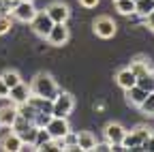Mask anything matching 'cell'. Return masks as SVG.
I'll use <instances>...</instances> for the list:
<instances>
[{"mask_svg":"<svg viewBox=\"0 0 154 152\" xmlns=\"http://www.w3.org/2000/svg\"><path fill=\"white\" fill-rule=\"evenodd\" d=\"M58 92H60L58 90V84L49 73H36L34 79L30 82V94H38V97H45V99L54 101V97Z\"/></svg>","mask_w":154,"mask_h":152,"instance_id":"1","label":"cell"},{"mask_svg":"<svg viewBox=\"0 0 154 152\" xmlns=\"http://www.w3.org/2000/svg\"><path fill=\"white\" fill-rule=\"evenodd\" d=\"M75 107V99L73 94L69 92H58L54 97V105H51V116H58V118H69V113L73 111Z\"/></svg>","mask_w":154,"mask_h":152,"instance_id":"2","label":"cell"},{"mask_svg":"<svg viewBox=\"0 0 154 152\" xmlns=\"http://www.w3.org/2000/svg\"><path fill=\"white\" fill-rule=\"evenodd\" d=\"M150 133H152V129H148V126H137V129H133L131 133L126 131V135L122 139L124 150H141V144L150 137Z\"/></svg>","mask_w":154,"mask_h":152,"instance_id":"3","label":"cell"},{"mask_svg":"<svg viewBox=\"0 0 154 152\" xmlns=\"http://www.w3.org/2000/svg\"><path fill=\"white\" fill-rule=\"evenodd\" d=\"M30 26H32V30L38 36L45 39V36L49 34V30H51V26H54V22H51V17L47 15V11H36L34 17L30 20Z\"/></svg>","mask_w":154,"mask_h":152,"instance_id":"4","label":"cell"},{"mask_svg":"<svg viewBox=\"0 0 154 152\" xmlns=\"http://www.w3.org/2000/svg\"><path fill=\"white\" fill-rule=\"evenodd\" d=\"M92 28H94L96 36H101V39H111V36L116 34V28H118V26H116V22L111 20V17L101 15V17H96V20H94Z\"/></svg>","mask_w":154,"mask_h":152,"instance_id":"5","label":"cell"},{"mask_svg":"<svg viewBox=\"0 0 154 152\" xmlns=\"http://www.w3.org/2000/svg\"><path fill=\"white\" fill-rule=\"evenodd\" d=\"M34 13H36L34 2H15V5H13V9H11L13 20L24 22V24H30V20L34 17Z\"/></svg>","mask_w":154,"mask_h":152,"instance_id":"6","label":"cell"},{"mask_svg":"<svg viewBox=\"0 0 154 152\" xmlns=\"http://www.w3.org/2000/svg\"><path fill=\"white\" fill-rule=\"evenodd\" d=\"M47 133L51 135V139H60V137H64L66 133L71 131V126H69V120L66 118H58V116H51V120L47 122Z\"/></svg>","mask_w":154,"mask_h":152,"instance_id":"7","label":"cell"},{"mask_svg":"<svg viewBox=\"0 0 154 152\" xmlns=\"http://www.w3.org/2000/svg\"><path fill=\"white\" fill-rule=\"evenodd\" d=\"M45 39H47V43L54 45V47L64 45V43L69 41V28H66V24H54L51 30H49V34L45 36Z\"/></svg>","mask_w":154,"mask_h":152,"instance_id":"8","label":"cell"},{"mask_svg":"<svg viewBox=\"0 0 154 152\" xmlns=\"http://www.w3.org/2000/svg\"><path fill=\"white\" fill-rule=\"evenodd\" d=\"M45 11H47V15L51 17V22H54V24H66L69 15H71L69 7H66L64 2H51Z\"/></svg>","mask_w":154,"mask_h":152,"instance_id":"9","label":"cell"},{"mask_svg":"<svg viewBox=\"0 0 154 152\" xmlns=\"http://www.w3.org/2000/svg\"><path fill=\"white\" fill-rule=\"evenodd\" d=\"M2 137H0V148L5 152H17L22 146V137L17 135L15 131H7V126H2Z\"/></svg>","mask_w":154,"mask_h":152,"instance_id":"10","label":"cell"},{"mask_svg":"<svg viewBox=\"0 0 154 152\" xmlns=\"http://www.w3.org/2000/svg\"><path fill=\"white\" fill-rule=\"evenodd\" d=\"M124 135H126V129L120 122H109L105 126V141L109 144H122Z\"/></svg>","mask_w":154,"mask_h":152,"instance_id":"11","label":"cell"},{"mask_svg":"<svg viewBox=\"0 0 154 152\" xmlns=\"http://www.w3.org/2000/svg\"><path fill=\"white\" fill-rule=\"evenodd\" d=\"M28 97H30V86H26L24 82H19L17 86H13V88L9 90V97H7V99H11V103L19 105V103L28 101Z\"/></svg>","mask_w":154,"mask_h":152,"instance_id":"12","label":"cell"},{"mask_svg":"<svg viewBox=\"0 0 154 152\" xmlns=\"http://www.w3.org/2000/svg\"><path fill=\"white\" fill-rule=\"evenodd\" d=\"M135 75H146V73H152V67H150V58L148 56H135L131 60V67H128Z\"/></svg>","mask_w":154,"mask_h":152,"instance_id":"13","label":"cell"},{"mask_svg":"<svg viewBox=\"0 0 154 152\" xmlns=\"http://www.w3.org/2000/svg\"><path fill=\"white\" fill-rule=\"evenodd\" d=\"M17 116H19V113H17V105H15V103L0 107V122H2V126L11 129V126H13V122L17 120Z\"/></svg>","mask_w":154,"mask_h":152,"instance_id":"14","label":"cell"},{"mask_svg":"<svg viewBox=\"0 0 154 152\" xmlns=\"http://www.w3.org/2000/svg\"><path fill=\"white\" fill-rule=\"evenodd\" d=\"M116 82H118V86H120L122 90H126V88L135 86V82H137V75H135V73L126 67V69H120L118 73H116Z\"/></svg>","mask_w":154,"mask_h":152,"instance_id":"15","label":"cell"},{"mask_svg":"<svg viewBox=\"0 0 154 152\" xmlns=\"http://www.w3.org/2000/svg\"><path fill=\"white\" fill-rule=\"evenodd\" d=\"M124 92H126V101H128L131 105H135V107H139V105H141V101L146 99V94H148V92H146L143 88H139L137 84L131 86V88H126Z\"/></svg>","mask_w":154,"mask_h":152,"instance_id":"16","label":"cell"},{"mask_svg":"<svg viewBox=\"0 0 154 152\" xmlns=\"http://www.w3.org/2000/svg\"><path fill=\"white\" fill-rule=\"evenodd\" d=\"M28 103H30L36 111H47V113H51V105H54L51 99L38 97V94H30V97H28Z\"/></svg>","mask_w":154,"mask_h":152,"instance_id":"17","label":"cell"},{"mask_svg":"<svg viewBox=\"0 0 154 152\" xmlns=\"http://www.w3.org/2000/svg\"><path fill=\"white\" fill-rule=\"evenodd\" d=\"M77 144H79V148H82L84 152H88V150H94L96 137L92 135L90 131H82V133H77Z\"/></svg>","mask_w":154,"mask_h":152,"instance_id":"18","label":"cell"},{"mask_svg":"<svg viewBox=\"0 0 154 152\" xmlns=\"http://www.w3.org/2000/svg\"><path fill=\"white\" fill-rule=\"evenodd\" d=\"M152 11H154V0H135V13L137 15L148 17Z\"/></svg>","mask_w":154,"mask_h":152,"instance_id":"19","label":"cell"},{"mask_svg":"<svg viewBox=\"0 0 154 152\" xmlns=\"http://www.w3.org/2000/svg\"><path fill=\"white\" fill-rule=\"evenodd\" d=\"M0 79H2V82L7 84V88L11 90L13 86H17L19 82H22V75H19L17 71H11V69H9V71H5L2 75H0Z\"/></svg>","mask_w":154,"mask_h":152,"instance_id":"20","label":"cell"},{"mask_svg":"<svg viewBox=\"0 0 154 152\" xmlns=\"http://www.w3.org/2000/svg\"><path fill=\"white\" fill-rule=\"evenodd\" d=\"M17 113H19V116H22V118H26V120H34V116H36V109L28 103V101H24V103H19L17 105Z\"/></svg>","mask_w":154,"mask_h":152,"instance_id":"21","label":"cell"},{"mask_svg":"<svg viewBox=\"0 0 154 152\" xmlns=\"http://www.w3.org/2000/svg\"><path fill=\"white\" fill-rule=\"evenodd\" d=\"M135 84H137L139 88H143L146 92H152V90H154V73H146V75H139V77H137V82H135Z\"/></svg>","mask_w":154,"mask_h":152,"instance_id":"22","label":"cell"},{"mask_svg":"<svg viewBox=\"0 0 154 152\" xmlns=\"http://www.w3.org/2000/svg\"><path fill=\"white\" fill-rule=\"evenodd\" d=\"M116 11H118L120 15L135 13V0H116Z\"/></svg>","mask_w":154,"mask_h":152,"instance_id":"23","label":"cell"},{"mask_svg":"<svg viewBox=\"0 0 154 152\" xmlns=\"http://www.w3.org/2000/svg\"><path fill=\"white\" fill-rule=\"evenodd\" d=\"M51 139V135L47 133V129H38L36 126V135H34V141H32V146H34V150H38L45 141H49Z\"/></svg>","mask_w":154,"mask_h":152,"instance_id":"24","label":"cell"},{"mask_svg":"<svg viewBox=\"0 0 154 152\" xmlns=\"http://www.w3.org/2000/svg\"><path fill=\"white\" fill-rule=\"evenodd\" d=\"M139 109H141L143 113H152V116H154V90L146 94V99L141 101V105H139Z\"/></svg>","mask_w":154,"mask_h":152,"instance_id":"25","label":"cell"},{"mask_svg":"<svg viewBox=\"0 0 154 152\" xmlns=\"http://www.w3.org/2000/svg\"><path fill=\"white\" fill-rule=\"evenodd\" d=\"M49 120H51V113H47V111H36V116H34L32 124L38 126V129H45Z\"/></svg>","mask_w":154,"mask_h":152,"instance_id":"26","label":"cell"},{"mask_svg":"<svg viewBox=\"0 0 154 152\" xmlns=\"http://www.w3.org/2000/svg\"><path fill=\"white\" fill-rule=\"evenodd\" d=\"M9 28H11V15L2 13V15H0V34H5Z\"/></svg>","mask_w":154,"mask_h":152,"instance_id":"27","label":"cell"},{"mask_svg":"<svg viewBox=\"0 0 154 152\" xmlns=\"http://www.w3.org/2000/svg\"><path fill=\"white\" fill-rule=\"evenodd\" d=\"M62 139H64V148H66V146H73V144H77V133L69 131V133H66V135H64Z\"/></svg>","mask_w":154,"mask_h":152,"instance_id":"28","label":"cell"},{"mask_svg":"<svg viewBox=\"0 0 154 152\" xmlns=\"http://www.w3.org/2000/svg\"><path fill=\"white\" fill-rule=\"evenodd\" d=\"M94 150H96V152H109V150H111V144H109V141H101V144L96 141Z\"/></svg>","mask_w":154,"mask_h":152,"instance_id":"29","label":"cell"},{"mask_svg":"<svg viewBox=\"0 0 154 152\" xmlns=\"http://www.w3.org/2000/svg\"><path fill=\"white\" fill-rule=\"evenodd\" d=\"M79 5L86 7V9H94L96 5H99V0H79Z\"/></svg>","mask_w":154,"mask_h":152,"instance_id":"30","label":"cell"},{"mask_svg":"<svg viewBox=\"0 0 154 152\" xmlns=\"http://www.w3.org/2000/svg\"><path fill=\"white\" fill-rule=\"evenodd\" d=\"M9 97V88H7V84L0 79V99H7Z\"/></svg>","mask_w":154,"mask_h":152,"instance_id":"31","label":"cell"},{"mask_svg":"<svg viewBox=\"0 0 154 152\" xmlns=\"http://www.w3.org/2000/svg\"><path fill=\"white\" fill-rule=\"evenodd\" d=\"M143 22H146V24H148V28H150V30L154 32V11H152V13H150L148 17H143Z\"/></svg>","mask_w":154,"mask_h":152,"instance_id":"32","label":"cell"},{"mask_svg":"<svg viewBox=\"0 0 154 152\" xmlns=\"http://www.w3.org/2000/svg\"><path fill=\"white\" fill-rule=\"evenodd\" d=\"M113 150H116V152H122L124 146H122V144H111V152H113Z\"/></svg>","mask_w":154,"mask_h":152,"instance_id":"33","label":"cell"},{"mask_svg":"<svg viewBox=\"0 0 154 152\" xmlns=\"http://www.w3.org/2000/svg\"><path fill=\"white\" fill-rule=\"evenodd\" d=\"M15 2H34V0H15Z\"/></svg>","mask_w":154,"mask_h":152,"instance_id":"34","label":"cell"},{"mask_svg":"<svg viewBox=\"0 0 154 152\" xmlns=\"http://www.w3.org/2000/svg\"><path fill=\"white\" fill-rule=\"evenodd\" d=\"M0 133H2V122H0Z\"/></svg>","mask_w":154,"mask_h":152,"instance_id":"35","label":"cell"},{"mask_svg":"<svg viewBox=\"0 0 154 152\" xmlns=\"http://www.w3.org/2000/svg\"><path fill=\"white\" fill-rule=\"evenodd\" d=\"M113 2H116V0H113Z\"/></svg>","mask_w":154,"mask_h":152,"instance_id":"36","label":"cell"}]
</instances>
